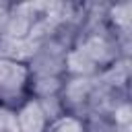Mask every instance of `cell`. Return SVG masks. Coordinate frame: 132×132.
I'll use <instances>...</instances> for the list:
<instances>
[{"mask_svg": "<svg viewBox=\"0 0 132 132\" xmlns=\"http://www.w3.org/2000/svg\"><path fill=\"white\" fill-rule=\"evenodd\" d=\"M29 78L31 72L27 64L0 58V105L14 109L19 107L29 93Z\"/></svg>", "mask_w": 132, "mask_h": 132, "instance_id": "cell-1", "label": "cell"}, {"mask_svg": "<svg viewBox=\"0 0 132 132\" xmlns=\"http://www.w3.org/2000/svg\"><path fill=\"white\" fill-rule=\"evenodd\" d=\"M16 126L19 132H45L47 130V120L37 103V99L27 97L16 109H14Z\"/></svg>", "mask_w": 132, "mask_h": 132, "instance_id": "cell-2", "label": "cell"}, {"mask_svg": "<svg viewBox=\"0 0 132 132\" xmlns=\"http://www.w3.org/2000/svg\"><path fill=\"white\" fill-rule=\"evenodd\" d=\"M64 85V76H31L29 78V93L33 99H45L60 95Z\"/></svg>", "mask_w": 132, "mask_h": 132, "instance_id": "cell-3", "label": "cell"}, {"mask_svg": "<svg viewBox=\"0 0 132 132\" xmlns=\"http://www.w3.org/2000/svg\"><path fill=\"white\" fill-rule=\"evenodd\" d=\"M45 132H85V124L80 118H76L72 113H64L62 118L52 122Z\"/></svg>", "mask_w": 132, "mask_h": 132, "instance_id": "cell-4", "label": "cell"}, {"mask_svg": "<svg viewBox=\"0 0 132 132\" xmlns=\"http://www.w3.org/2000/svg\"><path fill=\"white\" fill-rule=\"evenodd\" d=\"M111 122L118 130H130V122H132V111H130V99L120 101L113 111H111Z\"/></svg>", "mask_w": 132, "mask_h": 132, "instance_id": "cell-5", "label": "cell"}, {"mask_svg": "<svg viewBox=\"0 0 132 132\" xmlns=\"http://www.w3.org/2000/svg\"><path fill=\"white\" fill-rule=\"evenodd\" d=\"M0 132H19L14 109H8L4 105H0Z\"/></svg>", "mask_w": 132, "mask_h": 132, "instance_id": "cell-6", "label": "cell"}, {"mask_svg": "<svg viewBox=\"0 0 132 132\" xmlns=\"http://www.w3.org/2000/svg\"><path fill=\"white\" fill-rule=\"evenodd\" d=\"M10 6H12V4H8V2H0V31H2V27H4L6 19H8Z\"/></svg>", "mask_w": 132, "mask_h": 132, "instance_id": "cell-7", "label": "cell"}, {"mask_svg": "<svg viewBox=\"0 0 132 132\" xmlns=\"http://www.w3.org/2000/svg\"><path fill=\"white\" fill-rule=\"evenodd\" d=\"M120 132H130V130H120Z\"/></svg>", "mask_w": 132, "mask_h": 132, "instance_id": "cell-8", "label": "cell"}]
</instances>
